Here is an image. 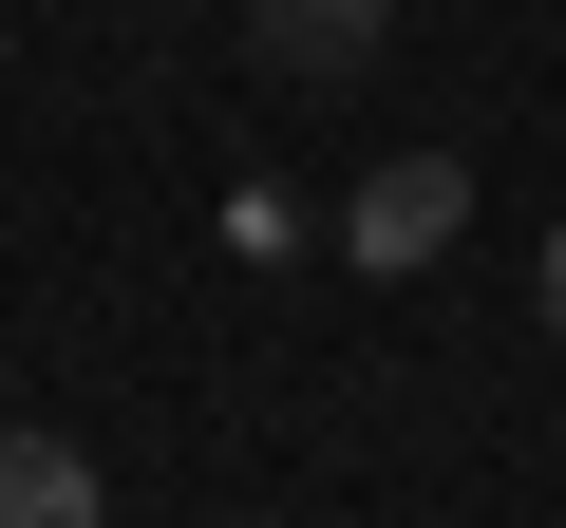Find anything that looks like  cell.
<instances>
[{
  "label": "cell",
  "instance_id": "6da1fadb",
  "mask_svg": "<svg viewBox=\"0 0 566 528\" xmlns=\"http://www.w3.org/2000/svg\"><path fill=\"white\" fill-rule=\"evenodd\" d=\"M453 226H472V170H453V151H397V170L359 189V264H434Z\"/></svg>",
  "mask_w": 566,
  "mask_h": 528
},
{
  "label": "cell",
  "instance_id": "7a4b0ae2",
  "mask_svg": "<svg viewBox=\"0 0 566 528\" xmlns=\"http://www.w3.org/2000/svg\"><path fill=\"white\" fill-rule=\"evenodd\" d=\"M378 20H397V0H264L245 39H264L283 76H359V57H378Z\"/></svg>",
  "mask_w": 566,
  "mask_h": 528
},
{
  "label": "cell",
  "instance_id": "3957f363",
  "mask_svg": "<svg viewBox=\"0 0 566 528\" xmlns=\"http://www.w3.org/2000/svg\"><path fill=\"white\" fill-rule=\"evenodd\" d=\"M0 528H95V453L76 434H0Z\"/></svg>",
  "mask_w": 566,
  "mask_h": 528
},
{
  "label": "cell",
  "instance_id": "277c9868",
  "mask_svg": "<svg viewBox=\"0 0 566 528\" xmlns=\"http://www.w3.org/2000/svg\"><path fill=\"white\" fill-rule=\"evenodd\" d=\"M547 321H566V226H547Z\"/></svg>",
  "mask_w": 566,
  "mask_h": 528
}]
</instances>
